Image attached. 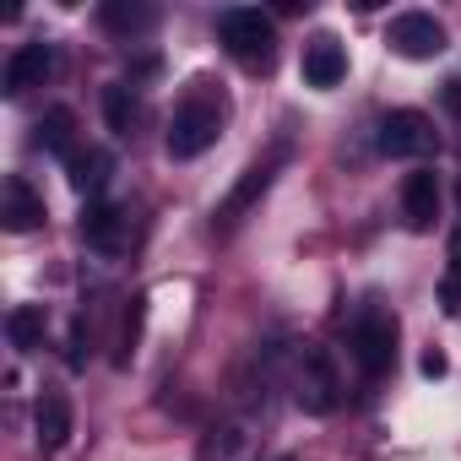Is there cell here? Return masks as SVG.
<instances>
[{"label": "cell", "mask_w": 461, "mask_h": 461, "mask_svg": "<svg viewBox=\"0 0 461 461\" xmlns=\"http://www.w3.org/2000/svg\"><path fill=\"white\" fill-rule=\"evenodd\" d=\"M217 136H222V98H217L206 82H195V87L179 98L174 120H168V158L190 163V158H201Z\"/></svg>", "instance_id": "obj_1"}, {"label": "cell", "mask_w": 461, "mask_h": 461, "mask_svg": "<svg viewBox=\"0 0 461 461\" xmlns=\"http://www.w3.org/2000/svg\"><path fill=\"white\" fill-rule=\"evenodd\" d=\"M217 33H222V50L234 55L240 66L250 71H267L272 55H277V28L261 6H234V12H222L217 17Z\"/></svg>", "instance_id": "obj_2"}, {"label": "cell", "mask_w": 461, "mask_h": 461, "mask_svg": "<svg viewBox=\"0 0 461 461\" xmlns=\"http://www.w3.org/2000/svg\"><path fill=\"white\" fill-rule=\"evenodd\" d=\"M294 402H299L310 418H331V412L342 407V380H337V364L326 358V348H304V353H299Z\"/></svg>", "instance_id": "obj_3"}, {"label": "cell", "mask_w": 461, "mask_h": 461, "mask_svg": "<svg viewBox=\"0 0 461 461\" xmlns=\"http://www.w3.org/2000/svg\"><path fill=\"white\" fill-rule=\"evenodd\" d=\"M353 364H358L364 380H380V375L396 364V321H391L380 304H369V310L353 321Z\"/></svg>", "instance_id": "obj_4"}, {"label": "cell", "mask_w": 461, "mask_h": 461, "mask_svg": "<svg viewBox=\"0 0 461 461\" xmlns=\"http://www.w3.org/2000/svg\"><path fill=\"white\" fill-rule=\"evenodd\" d=\"M385 44L402 60H439L445 44H450V33H445V23L434 12H396L391 28H385Z\"/></svg>", "instance_id": "obj_5"}, {"label": "cell", "mask_w": 461, "mask_h": 461, "mask_svg": "<svg viewBox=\"0 0 461 461\" xmlns=\"http://www.w3.org/2000/svg\"><path fill=\"white\" fill-rule=\"evenodd\" d=\"M434 120L423 109H391L380 120V152L385 158H429L434 152Z\"/></svg>", "instance_id": "obj_6"}, {"label": "cell", "mask_w": 461, "mask_h": 461, "mask_svg": "<svg viewBox=\"0 0 461 461\" xmlns=\"http://www.w3.org/2000/svg\"><path fill=\"white\" fill-rule=\"evenodd\" d=\"M82 240L98 256H125L131 250V212L114 206V201H93L87 217H82Z\"/></svg>", "instance_id": "obj_7"}, {"label": "cell", "mask_w": 461, "mask_h": 461, "mask_svg": "<svg viewBox=\"0 0 461 461\" xmlns=\"http://www.w3.org/2000/svg\"><path fill=\"white\" fill-rule=\"evenodd\" d=\"M55 66H60L55 44H17L12 60H6V77H0V87H6V98H23L28 87H44V82L55 77Z\"/></svg>", "instance_id": "obj_8"}, {"label": "cell", "mask_w": 461, "mask_h": 461, "mask_svg": "<svg viewBox=\"0 0 461 461\" xmlns=\"http://www.w3.org/2000/svg\"><path fill=\"white\" fill-rule=\"evenodd\" d=\"M299 71H304V82H310L315 93H331V87H342V82H348V50H342L331 33H315V39L304 44Z\"/></svg>", "instance_id": "obj_9"}, {"label": "cell", "mask_w": 461, "mask_h": 461, "mask_svg": "<svg viewBox=\"0 0 461 461\" xmlns=\"http://www.w3.org/2000/svg\"><path fill=\"white\" fill-rule=\"evenodd\" d=\"M0 222H6V234H33V228H44V195L23 174L6 179V195H0Z\"/></svg>", "instance_id": "obj_10"}, {"label": "cell", "mask_w": 461, "mask_h": 461, "mask_svg": "<svg viewBox=\"0 0 461 461\" xmlns=\"http://www.w3.org/2000/svg\"><path fill=\"white\" fill-rule=\"evenodd\" d=\"M33 434H39V450H66V439H71V402H66V391H55V385L39 391Z\"/></svg>", "instance_id": "obj_11"}, {"label": "cell", "mask_w": 461, "mask_h": 461, "mask_svg": "<svg viewBox=\"0 0 461 461\" xmlns=\"http://www.w3.org/2000/svg\"><path fill=\"white\" fill-rule=\"evenodd\" d=\"M402 212H407V228H434V217H439V179H434V168H412L407 179H402Z\"/></svg>", "instance_id": "obj_12"}, {"label": "cell", "mask_w": 461, "mask_h": 461, "mask_svg": "<svg viewBox=\"0 0 461 461\" xmlns=\"http://www.w3.org/2000/svg\"><path fill=\"white\" fill-rule=\"evenodd\" d=\"M98 23H104L114 39H141V33H152L158 12L141 6V0H104V6H98Z\"/></svg>", "instance_id": "obj_13"}, {"label": "cell", "mask_w": 461, "mask_h": 461, "mask_svg": "<svg viewBox=\"0 0 461 461\" xmlns=\"http://www.w3.org/2000/svg\"><path fill=\"white\" fill-rule=\"evenodd\" d=\"M272 168H277V163H256V168H245V179H240L234 190H228V201L217 206V222H222V228H234V222L256 206V195L272 185Z\"/></svg>", "instance_id": "obj_14"}, {"label": "cell", "mask_w": 461, "mask_h": 461, "mask_svg": "<svg viewBox=\"0 0 461 461\" xmlns=\"http://www.w3.org/2000/svg\"><path fill=\"white\" fill-rule=\"evenodd\" d=\"M104 120H109L114 136H136V125H141V93L131 82L104 87Z\"/></svg>", "instance_id": "obj_15"}, {"label": "cell", "mask_w": 461, "mask_h": 461, "mask_svg": "<svg viewBox=\"0 0 461 461\" xmlns=\"http://www.w3.org/2000/svg\"><path fill=\"white\" fill-rule=\"evenodd\" d=\"M39 147L55 152V158H66V163H77V114H71V109H44V120H39Z\"/></svg>", "instance_id": "obj_16"}, {"label": "cell", "mask_w": 461, "mask_h": 461, "mask_svg": "<svg viewBox=\"0 0 461 461\" xmlns=\"http://www.w3.org/2000/svg\"><path fill=\"white\" fill-rule=\"evenodd\" d=\"M6 331H12V348H23V353L44 348V310L39 304H17L6 315Z\"/></svg>", "instance_id": "obj_17"}, {"label": "cell", "mask_w": 461, "mask_h": 461, "mask_svg": "<svg viewBox=\"0 0 461 461\" xmlns=\"http://www.w3.org/2000/svg\"><path fill=\"white\" fill-rule=\"evenodd\" d=\"M109 152H77V163H71V185L77 190H87V195H98L104 185H109Z\"/></svg>", "instance_id": "obj_18"}, {"label": "cell", "mask_w": 461, "mask_h": 461, "mask_svg": "<svg viewBox=\"0 0 461 461\" xmlns=\"http://www.w3.org/2000/svg\"><path fill=\"white\" fill-rule=\"evenodd\" d=\"M439 304H445V315H456V310H461V228L450 234V267H445V288H439Z\"/></svg>", "instance_id": "obj_19"}, {"label": "cell", "mask_w": 461, "mask_h": 461, "mask_svg": "<svg viewBox=\"0 0 461 461\" xmlns=\"http://www.w3.org/2000/svg\"><path fill=\"white\" fill-rule=\"evenodd\" d=\"M445 109H450V114H461V77H450V82H445Z\"/></svg>", "instance_id": "obj_20"}, {"label": "cell", "mask_w": 461, "mask_h": 461, "mask_svg": "<svg viewBox=\"0 0 461 461\" xmlns=\"http://www.w3.org/2000/svg\"><path fill=\"white\" fill-rule=\"evenodd\" d=\"M277 461H294V456H277Z\"/></svg>", "instance_id": "obj_21"}, {"label": "cell", "mask_w": 461, "mask_h": 461, "mask_svg": "<svg viewBox=\"0 0 461 461\" xmlns=\"http://www.w3.org/2000/svg\"><path fill=\"white\" fill-rule=\"evenodd\" d=\"M456 195H461V190H456Z\"/></svg>", "instance_id": "obj_22"}]
</instances>
